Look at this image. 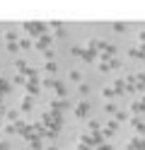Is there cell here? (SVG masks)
I'll list each match as a JSON object with an SVG mask.
<instances>
[{
  "mask_svg": "<svg viewBox=\"0 0 145 150\" xmlns=\"http://www.w3.org/2000/svg\"><path fill=\"white\" fill-rule=\"evenodd\" d=\"M32 107V95H27L24 99H22V109H29Z\"/></svg>",
  "mask_w": 145,
  "mask_h": 150,
  "instance_id": "6da1fadb",
  "label": "cell"
},
{
  "mask_svg": "<svg viewBox=\"0 0 145 150\" xmlns=\"http://www.w3.org/2000/svg\"><path fill=\"white\" fill-rule=\"evenodd\" d=\"M7 49H10V51H12V53H17V49H19V46H17L15 41H12V44H7Z\"/></svg>",
  "mask_w": 145,
  "mask_h": 150,
  "instance_id": "277c9868",
  "label": "cell"
},
{
  "mask_svg": "<svg viewBox=\"0 0 145 150\" xmlns=\"http://www.w3.org/2000/svg\"><path fill=\"white\" fill-rule=\"evenodd\" d=\"M44 70H46V73H56V65H53V63H51V61H48V63H46V65H44Z\"/></svg>",
  "mask_w": 145,
  "mask_h": 150,
  "instance_id": "7a4b0ae2",
  "label": "cell"
},
{
  "mask_svg": "<svg viewBox=\"0 0 145 150\" xmlns=\"http://www.w3.org/2000/svg\"><path fill=\"white\" fill-rule=\"evenodd\" d=\"M29 46H32V41H29V39H22V41H19V49H29Z\"/></svg>",
  "mask_w": 145,
  "mask_h": 150,
  "instance_id": "3957f363",
  "label": "cell"
},
{
  "mask_svg": "<svg viewBox=\"0 0 145 150\" xmlns=\"http://www.w3.org/2000/svg\"><path fill=\"white\" fill-rule=\"evenodd\" d=\"M85 109H87V107H85V104H80V107H77V111H75V114H77V116H82V114H85Z\"/></svg>",
  "mask_w": 145,
  "mask_h": 150,
  "instance_id": "5b68a950",
  "label": "cell"
},
{
  "mask_svg": "<svg viewBox=\"0 0 145 150\" xmlns=\"http://www.w3.org/2000/svg\"><path fill=\"white\" fill-rule=\"evenodd\" d=\"M46 150H58V148H56V145H48V148H46Z\"/></svg>",
  "mask_w": 145,
  "mask_h": 150,
  "instance_id": "52a82bcc",
  "label": "cell"
},
{
  "mask_svg": "<svg viewBox=\"0 0 145 150\" xmlns=\"http://www.w3.org/2000/svg\"><path fill=\"white\" fill-rule=\"evenodd\" d=\"M0 150H7V143H0Z\"/></svg>",
  "mask_w": 145,
  "mask_h": 150,
  "instance_id": "8992f818",
  "label": "cell"
}]
</instances>
